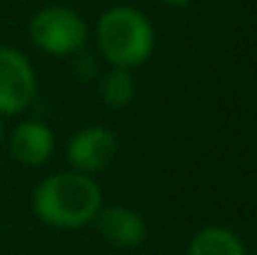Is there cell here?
Masks as SVG:
<instances>
[{
  "mask_svg": "<svg viewBox=\"0 0 257 255\" xmlns=\"http://www.w3.org/2000/svg\"><path fill=\"white\" fill-rule=\"evenodd\" d=\"M102 208V190L92 180L75 170H63L45 178L33 193L35 215L53 228L75 230L95 220Z\"/></svg>",
  "mask_w": 257,
  "mask_h": 255,
  "instance_id": "1",
  "label": "cell"
},
{
  "mask_svg": "<svg viewBox=\"0 0 257 255\" xmlns=\"http://www.w3.org/2000/svg\"><path fill=\"white\" fill-rule=\"evenodd\" d=\"M97 48L110 68L133 70L143 65L155 48V30L150 20L127 5L110 8L97 20Z\"/></svg>",
  "mask_w": 257,
  "mask_h": 255,
  "instance_id": "2",
  "label": "cell"
},
{
  "mask_svg": "<svg viewBox=\"0 0 257 255\" xmlns=\"http://www.w3.org/2000/svg\"><path fill=\"white\" fill-rule=\"evenodd\" d=\"M30 40L48 55H73L78 53L87 40L85 20L63 5L43 8L30 20Z\"/></svg>",
  "mask_w": 257,
  "mask_h": 255,
  "instance_id": "3",
  "label": "cell"
},
{
  "mask_svg": "<svg viewBox=\"0 0 257 255\" xmlns=\"http://www.w3.org/2000/svg\"><path fill=\"white\" fill-rule=\"evenodd\" d=\"M38 78L30 60L15 48H0V115H18L30 108Z\"/></svg>",
  "mask_w": 257,
  "mask_h": 255,
  "instance_id": "4",
  "label": "cell"
},
{
  "mask_svg": "<svg viewBox=\"0 0 257 255\" xmlns=\"http://www.w3.org/2000/svg\"><path fill=\"white\" fill-rule=\"evenodd\" d=\"M117 155V138L110 128L87 125L80 128L68 143V163L75 173L92 175L105 170Z\"/></svg>",
  "mask_w": 257,
  "mask_h": 255,
  "instance_id": "5",
  "label": "cell"
},
{
  "mask_svg": "<svg viewBox=\"0 0 257 255\" xmlns=\"http://www.w3.org/2000/svg\"><path fill=\"white\" fill-rule=\"evenodd\" d=\"M95 225L102 240L115 248H138L148 238V223L143 220V215L125 205L100 208V213L95 215Z\"/></svg>",
  "mask_w": 257,
  "mask_h": 255,
  "instance_id": "6",
  "label": "cell"
},
{
  "mask_svg": "<svg viewBox=\"0 0 257 255\" xmlns=\"http://www.w3.org/2000/svg\"><path fill=\"white\" fill-rule=\"evenodd\" d=\"M53 148H55L53 130L40 120H23L20 125H15V130L10 135L13 160L20 165H28V168L45 165L53 155Z\"/></svg>",
  "mask_w": 257,
  "mask_h": 255,
  "instance_id": "7",
  "label": "cell"
},
{
  "mask_svg": "<svg viewBox=\"0 0 257 255\" xmlns=\"http://www.w3.org/2000/svg\"><path fill=\"white\" fill-rule=\"evenodd\" d=\"M187 255H247L240 235L222 225H207L195 233Z\"/></svg>",
  "mask_w": 257,
  "mask_h": 255,
  "instance_id": "8",
  "label": "cell"
},
{
  "mask_svg": "<svg viewBox=\"0 0 257 255\" xmlns=\"http://www.w3.org/2000/svg\"><path fill=\"white\" fill-rule=\"evenodd\" d=\"M135 98V80L130 70L122 68H110L100 78V100L105 103L107 110H122L133 103Z\"/></svg>",
  "mask_w": 257,
  "mask_h": 255,
  "instance_id": "9",
  "label": "cell"
},
{
  "mask_svg": "<svg viewBox=\"0 0 257 255\" xmlns=\"http://www.w3.org/2000/svg\"><path fill=\"white\" fill-rule=\"evenodd\" d=\"M160 3H165L170 8H185V5H190V0H160Z\"/></svg>",
  "mask_w": 257,
  "mask_h": 255,
  "instance_id": "10",
  "label": "cell"
},
{
  "mask_svg": "<svg viewBox=\"0 0 257 255\" xmlns=\"http://www.w3.org/2000/svg\"><path fill=\"white\" fill-rule=\"evenodd\" d=\"M0 140H3V123H0Z\"/></svg>",
  "mask_w": 257,
  "mask_h": 255,
  "instance_id": "11",
  "label": "cell"
},
{
  "mask_svg": "<svg viewBox=\"0 0 257 255\" xmlns=\"http://www.w3.org/2000/svg\"><path fill=\"white\" fill-rule=\"evenodd\" d=\"M255 158H257V145H255Z\"/></svg>",
  "mask_w": 257,
  "mask_h": 255,
  "instance_id": "12",
  "label": "cell"
}]
</instances>
